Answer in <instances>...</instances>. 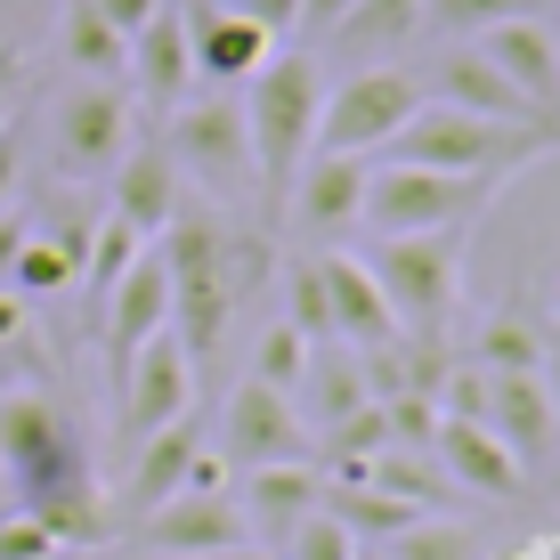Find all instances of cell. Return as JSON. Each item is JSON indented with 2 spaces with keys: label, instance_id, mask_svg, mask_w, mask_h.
<instances>
[{
  "label": "cell",
  "instance_id": "6da1fadb",
  "mask_svg": "<svg viewBox=\"0 0 560 560\" xmlns=\"http://www.w3.org/2000/svg\"><path fill=\"white\" fill-rule=\"evenodd\" d=\"M0 471L16 488V512H33L49 528L57 552H98L114 545V504L90 479L82 422L57 407L49 390H9L0 398Z\"/></svg>",
  "mask_w": 560,
  "mask_h": 560
},
{
  "label": "cell",
  "instance_id": "7a4b0ae2",
  "mask_svg": "<svg viewBox=\"0 0 560 560\" xmlns=\"http://www.w3.org/2000/svg\"><path fill=\"white\" fill-rule=\"evenodd\" d=\"M154 253L171 268V334H179V350L203 365L220 350V334H228V308L268 277L277 253H268L260 228H236L211 203H179L171 228L154 236Z\"/></svg>",
  "mask_w": 560,
  "mask_h": 560
},
{
  "label": "cell",
  "instance_id": "3957f363",
  "mask_svg": "<svg viewBox=\"0 0 560 560\" xmlns=\"http://www.w3.org/2000/svg\"><path fill=\"white\" fill-rule=\"evenodd\" d=\"M317 106H325V73L308 49H277L268 66L244 82V130H253V203L277 228L284 187L301 179V163L317 154Z\"/></svg>",
  "mask_w": 560,
  "mask_h": 560
},
{
  "label": "cell",
  "instance_id": "277c9868",
  "mask_svg": "<svg viewBox=\"0 0 560 560\" xmlns=\"http://www.w3.org/2000/svg\"><path fill=\"white\" fill-rule=\"evenodd\" d=\"M382 154H390V163H422V171H495V179H512V171L560 154V130H545V122H495V114H463V106L422 98Z\"/></svg>",
  "mask_w": 560,
  "mask_h": 560
},
{
  "label": "cell",
  "instance_id": "5b68a950",
  "mask_svg": "<svg viewBox=\"0 0 560 560\" xmlns=\"http://www.w3.org/2000/svg\"><path fill=\"white\" fill-rule=\"evenodd\" d=\"M463 260H471V228H422V236H374V268L382 301H390L407 341H447L455 308H463Z\"/></svg>",
  "mask_w": 560,
  "mask_h": 560
},
{
  "label": "cell",
  "instance_id": "8992f818",
  "mask_svg": "<svg viewBox=\"0 0 560 560\" xmlns=\"http://www.w3.org/2000/svg\"><path fill=\"white\" fill-rule=\"evenodd\" d=\"M163 154L179 171V187H203L211 211L253 203V130H244V98L211 90V98H179L163 114Z\"/></svg>",
  "mask_w": 560,
  "mask_h": 560
},
{
  "label": "cell",
  "instance_id": "52a82bcc",
  "mask_svg": "<svg viewBox=\"0 0 560 560\" xmlns=\"http://www.w3.org/2000/svg\"><path fill=\"white\" fill-rule=\"evenodd\" d=\"M512 179L495 171H422V163H382L365 171L358 228L374 236H422V228H479V211L504 196Z\"/></svg>",
  "mask_w": 560,
  "mask_h": 560
},
{
  "label": "cell",
  "instance_id": "ba28073f",
  "mask_svg": "<svg viewBox=\"0 0 560 560\" xmlns=\"http://www.w3.org/2000/svg\"><path fill=\"white\" fill-rule=\"evenodd\" d=\"M415 106H422V82L407 66H358L317 106V154H382Z\"/></svg>",
  "mask_w": 560,
  "mask_h": 560
},
{
  "label": "cell",
  "instance_id": "9c48e42d",
  "mask_svg": "<svg viewBox=\"0 0 560 560\" xmlns=\"http://www.w3.org/2000/svg\"><path fill=\"white\" fill-rule=\"evenodd\" d=\"M139 139V106L122 82H73L49 114V163L66 179H98L122 163V147Z\"/></svg>",
  "mask_w": 560,
  "mask_h": 560
},
{
  "label": "cell",
  "instance_id": "30bf717a",
  "mask_svg": "<svg viewBox=\"0 0 560 560\" xmlns=\"http://www.w3.org/2000/svg\"><path fill=\"white\" fill-rule=\"evenodd\" d=\"M284 455H308V422L284 390L268 382H236L220 407V463L228 471H260V463H284Z\"/></svg>",
  "mask_w": 560,
  "mask_h": 560
},
{
  "label": "cell",
  "instance_id": "8fae6325",
  "mask_svg": "<svg viewBox=\"0 0 560 560\" xmlns=\"http://www.w3.org/2000/svg\"><path fill=\"white\" fill-rule=\"evenodd\" d=\"M114 390H122V439H147V431H163V422L196 415V358H187L179 334L163 325V334L114 374Z\"/></svg>",
  "mask_w": 560,
  "mask_h": 560
},
{
  "label": "cell",
  "instance_id": "7c38bea8",
  "mask_svg": "<svg viewBox=\"0 0 560 560\" xmlns=\"http://www.w3.org/2000/svg\"><path fill=\"white\" fill-rule=\"evenodd\" d=\"M471 42H479V57L504 73L520 98H528L536 122L560 130V25H545L536 9H520V16H504V25L471 33Z\"/></svg>",
  "mask_w": 560,
  "mask_h": 560
},
{
  "label": "cell",
  "instance_id": "4fadbf2b",
  "mask_svg": "<svg viewBox=\"0 0 560 560\" xmlns=\"http://www.w3.org/2000/svg\"><path fill=\"white\" fill-rule=\"evenodd\" d=\"M171 325V268H163V253H147L114 277V293L98 301V341H106V374H122L130 358L147 350L154 334Z\"/></svg>",
  "mask_w": 560,
  "mask_h": 560
},
{
  "label": "cell",
  "instance_id": "5bb4252c",
  "mask_svg": "<svg viewBox=\"0 0 560 560\" xmlns=\"http://www.w3.org/2000/svg\"><path fill=\"white\" fill-rule=\"evenodd\" d=\"M130 545L154 552V560H203V552H228V545H253V536H244L236 495H171V504L130 520Z\"/></svg>",
  "mask_w": 560,
  "mask_h": 560
},
{
  "label": "cell",
  "instance_id": "9a60e30c",
  "mask_svg": "<svg viewBox=\"0 0 560 560\" xmlns=\"http://www.w3.org/2000/svg\"><path fill=\"white\" fill-rule=\"evenodd\" d=\"M228 495H236V512H244V536L277 552L284 536L317 512L325 471H317V455H284V463H260V471H236V488H228Z\"/></svg>",
  "mask_w": 560,
  "mask_h": 560
},
{
  "label": "cell",
  "instance_id": "2e32d148",
  "mask_svg": "<svg viewBox=\"0 0 560 560\" xmlns=\"http://www.w3.org/2000/svg\"><path fill=\"white\" fill-rule=\"evenodd\" d=\"M122 90H130V106H147V114H171L179 98H196V57H187V16L171 9H154V25L130 33V57H122Z\"/></svg>",
  "mask_w": 560,
  "mask_h": 560
},
{
  "label": "cell",
  "instance_id": "e0dca14e",
  "mask_svg": "<svg viewBox=\"0 0 560 560\" xmlns=\"http://www.w3.org/2000/svg\"><path fill=\"white\" fill-rule=\"evenodd\" d=\"M179 16H187V57H196V82H211V90L253 82L268 57H277V42H268L253 16H236L228 0H196V9H179Z\"/></svg>",
  "mask_w": 560,
  "mask_h": 560
},
{
  "label": "cell",
  "instance_id": "ac0fdd59",
  "mask_svg": "<svg viewBox=\"0 0 560 560\" xmlns=\"http://www.w3.org/2000/svg\"><path fill=\"white\" fill-rule=\"evenodd\" d=\"M358 203H365V154H308L301 179L284 187L277 228H301V236H341V228H358Z\"/></svg>",
  "mask_w": 560,
  "mask_h": 560
},
{
  "label": "cell",
  "instance_id": "d6986e66",
  "mask_svg": "<svg viewBox=\"0 0 560 560\" xmlns=\"http://www.w3.org/2000/svg\"><path fill=\"white\" fill-rule=\"evenodd\" d=\"M431 455H439V471H447V488L488 495V504H512V495L528 488V463H520L504 439L488 431V422H455V415H439Z\"/></svg>",
  "mask_w": 560,
  "mask_h": 560
},
{
  "label": "cell",
  "instance_id": "ffe728a7",
  "mask_svg": "<svg viewBox=\"0 0 560 560\" xmlns=\"http://www.w3.org/2000/svg\"><path fill=\"white\" fill-rule=\"evenodd\" d=\"M179 203H187V187H179V171H171L163 139H154V130H147V139H130L122 163H114V203H106V211H114V220H130V228L154 244Z\"/></svg>",
  "mask_w": 560,
  "mask_h": 560
},
{
  "label": "cell",
  "instance_id": "44dd1931",
  "mask_svg": "<svg viewBox=\"0 0 560 560\" xmlns=\"http://www.w3.org/2000/svg\"><path fill=\"white\" fill-rule=\"evenodd\" d=\"M317 284H325V308H334V341L382 350V341L398 334V317H390V301H382L365 253H317Z\"/></svg>",
  "mask_w": 560,
  "mask_h": 560
},
{
  "label": "cell",
  "instance_id": "7402d4cb",
  "mask_svg": "<svg viewBox=\"0 0 560 560\" xmlns=\"http://www.w3.org/2000/svg\"><path fill=\"white\" fill-rule=\"evenodd\" d=\"M479 422H488L520 463H545L552 439H560V407H552L545 374H488V415Z\"/></svg>",
  "mask_w": 560,
  "mask_h": 560
},
{
  "label": "cell",
  "instance_id": "603a6c76",
  "mask_svg": "<svg viewBox=\"0 0 560 560\" xmlns=\"http://www.w3.org/2000/svg\"><path fill=\"white\" fill-rule=\"evenodd\" d=\"M130 479H122V512L139 520L154 504H171V495L187 488V463H196L203 447V431H196V415H179V422H163V431H147V439H130Z\"/></svg>",
  "mask_w": 560,
  "mask_h": 560
},
{
  "label": "cell",
  "instance_id": "cb8c5ba5",
  "mask_svg": "<svg viewBox=\"0 0 560 560\" xmlns=\"http://www.w3.org/2000/svg\"><path fill=\"white\" fill-rule=\"evenodd\" d=\"M422 98H439V106H463V114H495V122H536L528 114V98H520V90L504 82V73L488 66V57H479V42H463V49H447L431 66V90H422ZM552 130V122H545Z\"/></svg>",
  "mask_w": 560,
  "mask_h": 560
},
{
  "label": "cell",
  "instance_id": "d4e9b609",
  "mask_svg": "<svg viewBox=\"0 0 560 560\" xmlns=\"http://www.w3.org/2000/svg\"><path fill=\"white\" fill-rule=\"evenodd\" d=\"M536 358H545V317H536L528 293H504L488 308V325L471 334V365H488V374H536Z\"/></svg>",
  "mask_w": 560,
  "mask_h": 560
},
{
  "label": "cell",
  "instance_id": "484cf974",
  "mask_svg": "<svg viewBox=\"0 0 560 560\" xmlns=\"http://www.w3.org/2000/svg\"><path fill=\"white\" fill-rule=\"evenodd\" d=\"M82 253H90V228H33L25 236V253L9 260V293L16 301H49V293H66V284H82Z\"/></svg>",
  "mask_w": 560,
  "mask_h": 560
},
{
  "label": "cell",
  "instance_id": "4316f807",
  "mask_svg": "<svg viewBox=\"0 0 560 560\" xmlns=\"http://www.w3.org/2000/svg\"><path fill=\"white\" fill-rule=\"evenodd\" d=\"M57 57H66L73 82H122L130 42L106 25L98 9H90V0H66V9H57Z\"/></svg>",
  "mask_w": 560,
  "mask_h": 560
},
{
  "label": "cell",
  "instance_id": "83f0119b",
  "mask_svg": "<svg viewBox=\"0 0 560 560\" xmlns=\"http://www.w3.org/2000/svg\"><path fill=\"white\" fill-rule=\"evenodd\" d=\"M317 512H334L341 528L358 536V545H390L407 520H422L415 504H398V495H382L374 479H325V495H317Z\"/></svg>",
  "mask_w": 560,
  "mask_h": 560
},
{
  "label": "cell",
  "instance_id": "f1b7e54d",
  "mask_svg": "<svg viewBox=\"0 0 560 560\" xmlns=\"http://www.w3.org/2000/svg\"><path fill=\"white\" fill-rule=\"evenodd\" d=\"M301 390H308L317 431H325V422H341V415H358L365 407V365H358V350H350V341H317V350H308Z\"/></svg>",
  "mask_w": 560,
  "mask_h": 560
},
{
  "label": "cell",
  "instance_id": "f546056e",
  "mask_svg": "<svg viewBox=\"0 0 560 560\" xmlns=\"http://www.w3.org/2000/svg\"><path fill=\"white\" fill-rule=\"evenodd\" d=\"M415 33H422V0H358L334 25V42L358 49V57H382V49H407Z\"/></svg>",
  "mask_w": 560,
  "mask_h": 560
},
{
  "label": "cell",
  "instance_id": "4dcf8cb0",
  "mask_svg": "<svg viewBox=\"0 0 560 560\" xmlns=\"http://www.w3.org/2000/svg\"><path fill=\"white\" fill-rule=\"evenodd\" d=\"M139 253H147V236H139L130 220H114V211H106V220H90V253H82V284H90V301H106V293H114V277H122V268L139 260Z\"/></svg>",
  "mask_w": 560,
  "mask_h": 560
},
{
  "label": "cell",
  "instance_id": "1f68e13d",
  "mask_svg": "<svg viewBox=\"0 0 560 560\" xmlns=\"http://www.w3.org/2000/svg\"><path fill=\"white\" fill-rule=\"evenodd\" d=\"M301 374H308V334H301V325H284V317H268L260 341H253V382H268V390L293 398Z\"/></svg>",
  "mask_w": 560,
  "mask_h": 560
},
{
  "label": "cell",
  "instance_id": "d6a6232c",
  "mask_svg": "<svg viewBox=\"0 0 560 560\" xmlns=\"http://www.w3.org/2000/svg\"><path fill=\"white\" fill-rule=\"evenodd\" d=\"M382 552H390V560H479V536L463 528V520L422 512V520H407V528H398Z\"/></svg>",
  "mask_w": 560,
  "mask_h": 560
},
{
  "label": "cell",
  "instance_id": "836d02e7",
  "mask_svg": "<svg viewBox=\"0 0 560 560\" xmlns=\"http://www.w3.org/2000/svg\"><path fill=\"white\" fill-rule=\"evenodd\" d=\"M284 325H301L308 350H317V341H334V308H325L317 260H284Z\"/></svg>",
  "mask_w": 560,
  "mask_h": 560
},
{
  "label": "cell",
  "instance_id": "e575fe53",
  "mask_svg": "<svg viewBox=\"0 0 560 560\" xmlns=\"http://www.w3.org/2000/svg\"><path fill=\"white\" fill-rule=\"evenodd\" d=\"M528 0H422V33H455V42H471V33L504 25V16H520Z\"/></svg>",
  "mask_w": 560,
  "mask_h": 560
},
{
  "label": "cell",
  "instance_id": "d590c367",
  "mask_svg": "<svg viewBox=\"0 0 560 560\" xmlns=\"http://www.w3.org/2000/svg\"><path fill=\"white\" fill-rule=\"evenodd\" d=\"M277 560H358V536L341 528L334 512H308L301 528H293V536L277 545Z\"/></svg>",
  "mask_w": 560,
  "mask_h": 560
},
{
  "label": "cell",
  "instance_id": "8d00e7d4",
  "mask_svg": "<svg viewBox=\"0 0 560 560\" xmlns=\"http://www.w3.org/2000/svg\"><path fill=\"white\" fill-rule=\"evenodd\" d=\"M0 560H57V545H49V528L33 512H9L0 520Z\"/></svg>",
  "mask_w": 560,
  "mask_h": 560
},
{
  "label": "cell",
  "instance_id": "74e56055",
  "mask_svg": "<svg viewBox=\"0 0 560 560\" xmlns=\"http://www.w3.org/2000/svg\"><path fill=\"white\" fill-rule=\"evenodd\" d=\"M228 9H236V16H253V25L268 33V42H301V0H228Z\"/></svg>",
  "mask_w": 560,
  "mask_h": 560
},
{
  "label": "cell",
  "instance_id": "f35d334b",
  "mask_svg": "<svg viewBox=\"0 0 560 560\" xmlns=\"http://www.w3.org/2000/svg\"><path fill=\"white\" fill-rule=\"evenodd\" d=\"M16 179H25V114L0 122V211L16 203Z\"/></svg>",
  "mask_w": 560,
  "mask_h": 560
},
{
  "label": "cell",
  "instance_id": "ab89813d",
  "mask_svg": "<svg viewBox=\"0 0 560 560\" xmlns=\"http://www.w3.org/2000/svg\"><path fill=\"white\" fill-rule=\"evenodd\" d=\"M25 49L16 42H0V122H9V114H25Z\"/></svg>",
  "mask_w": 560,
  "mask_h": 560
},
{
  "label": "cell",
  "instance_id": "60d3db41",
  "mask_svg": "<svg viewBox=\"0 0 560 560\" xmlns=\"http://www.w3.org/2000/svg\"><path fill=\"white\" fill-rule=\"evenodd\" d=\"M90 9H98L106 25L122 33V42H130V33H139V25H154V9H163V0H90Z\"/></svg>",
  "mask_w": 560,
  "mask_h": 560
},
{
  "label": "cell",
  "instance_id": "b9f144b4",
  "mask_svg": "<svg viewBox=\"0 0 560 560\" xmlns=\"http://www.w3.org/2000/svg\"><path fill=\"white\" fill-rule=\"evenodd\" d=\"M25 236H33V211L9 203V211H0V284H9V260L25 253Z\"/></svg>",
  "mask_w": 560,
  "mask_h": 560
},
{
  "label": "cell",
  "instance_id": "7bdbcfd3",
  "mask_svg": "<svg viewBox=\"0 0 560 560\" xmlns=\"http://www.w3.org/2000/svg\"><path fill=\"white\" fill-rule=\"evenodd\" d=\"M25 334H33V301H16L9 284H0V350H16Z\"/></svg>",
  "mask_w": 560,
  "mask_h": 560
},
{
  "label": "cell",
  "instance_id": "ee69618b",
  "mask_svg": "<svg viewBox=\"0 0 560 560\" xmlns=\"http://www.w3.org/2000/svg\"><path fill=\"white\" fill-rule=\"evenodd\" d=\"M350 9H358V0H301V33H334Z\"/></svg>",
  "mask_w": 560,
  "mask_h": 560
},
{
  "label": "cell",
  "instance_id": "f6af8a7d",
  "mask_svg": "<svg viewBox=\"0 0 560 560\" xmlns=\"http://www.w3.org/2000/svg\"><path fill=\"white\" fill-rule=\"evenodd\" d=\"M203 560H277L268 545H228V552H203Z\"/></svg>",
  "mask_w": 560,
  "mask_h": 560
},
{
  "label": "cell",
  "instance_id": "bcb514c9",
  "mask_svg": "<svg viewBox=\"0 0 560 560\" xmlns=\"http://www.w3.org/2000/svg\"><path fill=\"white\" fill-rule=\"evenodd\" d=\"M358 560H390V552H365V545H358Z\"/></svg>",
  "mask_w": 560,
  "mask_h": 560
},
{
  "label": "cell",
  "instance_id": "7dc6e473",
  "mask_svg": "<svg viewBox=\"0 0 560 560\" xmlns=\"http://www.w3.org/2000/svg\"><path fill=\"white\" fill-rule=\"evenodd\" d=\"M552 495H560V471H552Z\"/></svg>",
  "mask_w": 560,
  "mask_h": 560
}]
</instances>
